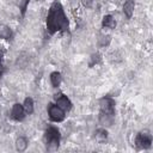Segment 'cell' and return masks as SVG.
I'll list each match as a JSON object with an SVG mask.
<instances>
[{"label":"cell","mask_w":153,"mask_h":153,"mask_svg":"<svg viewBox=\"0 0 153 153\" xmlns=\"http://www.w3.org/2000/svg\"><path fill=\"white\" fill-rule=\"evenodd\" d=\"M61 81H62V76H61L60 72H53L50 74V82H51L53 87H59Z\"/></svg>","instance_id":"4fadbf2b"},{"label":"cell","mask_w":153,"mask_h":153,"mask_svg":"<svg viewBox=\"0 0 153 153\" xmlns=\"http://www.w3.org/2000/svg\"><path fill=\"white\" fill-rule=\"evenodd\" d=\"M55 99H56V105L60 106L65 112L66 111H69L72 109V102L69 100V98L67 96L60 93V94H56Z\"/></svg>","instance_id":"8992f818"},{"label":"cell","mask_w":153,"mask_h":153,"mask_svg":"<svg viewBox=\"0 0 153 153\" xmlns=\"http://www.w3.org/2000/svg\"><path fill=\"white\" fill-rule=\"evenodd\" d=\"M94 0H81V2H82V5L84 6H86V7H91V5H92V2H93Z\"/></svg>","instance_id":"d6986e66"},{"label":"cell","mask_w":153,"mask_h":153,"mask_svg":"<svg viewBox=\"0 0 153 153\" xmlns=\"http://www.w3.org/2000/svg\"><path fill=\"white\" fill-rule=\"evenodd\" d=\"M27 4H29V0H19L18 1V6L22 11V14L24 16L25 14V11H26V7H27Z\"/></svg>","instance_id":"2e32d148"},{"label":"cell","mask_w":153,"mask_h":153,"mask_svg":"<svg viewBox=\"0 0 153 153\" xmlns=\"http://www.w3.org/2000/svg\"><path fill=\"white\" fill-rule=\"evenodd\" d=\"M23 108L25 110V114L31 115L33 112V100H32V98H30V97L25 98V100L23 103Z\"/></svg>","instance_id":"5bb4252c"},{"label":"cell","mask_w":153,"mask_h":153,"mask_svg":"<svg viewBox=\"0 0 153 153\" xmlns=\"http://www.w3.org/2000/svg\"><path fill=\"white\" fill-rule=\"evenodd\" d=\"M12 37V30L5 24H0V38L10 39Z\"/></svg>","instance_id":"7c38bea8"},{"label":"cell","mask_w":153,"mask_h":153,"mask_svg":"<svg viewBox=\"0 0 153 153\" xmlns=\"http://www.w3.org/2000/svg\"><path fill=\"white\" fill-rule=\"evenodd\" d=\"M99 122L103 126H111L114 122V116L105 115V114H99Z\"/></svg>","instance_id":"9a60e30c"},{"label":"cell","mask_w":153,"mask_h":153,"mask_svg":"<svg viewBox=\"0 0 153 153\" xmlns=\"http://www.w3.org/2000/svg\"><path fill=\"white\" fill-rule=\"evenodd\" d=\"M11 117L14 121H23L24 120V117H25V110L23 108V104H19V103L13 104L12 110H11Z\"/></svg>","instance_id":"52a82bcc"},{"label":"cell","mask_w":153,"mask_h":153,"mask_svg":"<svg viewBox=\"0 0 153 153\" xmlns=\"http://www.w3.org/2000/svg\"><path fill=\"white\" fill-rule=\"evenodd\" d=\"M135 145L141 149H148L152 146V135L148 131H140L135 137Z\"/></svg>","instance_id":"277c9868"},{"label":"cell","mask_w":153,"mask_h":153,"mask_svg":"<svg viewBox=\"0 0 153 153\" xmlns=\"http://www.w3.org/2000/svg\"><path fill=\"white\" fill-rule=\"evenodd\" d=\"M48 115H49L50 120L54 122H61L66 117L65 111L60 106H57L56 104H49L48 105Z\"/></svg>","instance_id":"5b68a950"},{"label":"cell","mask_w":153,"mask_h":153,"mask_svg":"<svg viewBox=\"0 0 153 153\" xmlns=\"http://www.w3.org/2000/svg\"><path fill=\"white\" fill-rule=\"evenodd\" d=\"M102 26L103 27H106V29H115L116 27V20L110 14H106L103 17L102 19Z\"/></svg>","instance_id":"9c48e42d"},{"label":"cell","mask_w":153,"mask_h":153,"mask_svg":"<svg viewBox=\"0 0 153 153\" xmlns=\"http://www.w3.org/2000/svg\"><path fill=\"white\" fill-rule=\"evenodd\" d=\"M134 8H135L134 0H127L123 4V13L127 16V18H131V16L134 13Z\"/></svg>","instance_id":"ba28073f"},{"label":"cell","mask_w":153,"mask_h":153,"mask_svg":"<svg viewBox=\"0 0 153 153\" xmlns=\"http://www.w3.org/2000/svg\"><path fill=\"white\" fill-rule=\"evenodd\" d=\"M100 61V55L99 54H93L92 56H91V60H90V67H93L94 65H97L98 62Z\"/></svg>","instance_id":"e0dca14e"},{"label":"cell","mask_w":153,"mask_h":153,"mask_svg":"<svg viewBox=\"0 0 153 153\" xmlns=\"http://www.w3.org/2000/svg\"><path fill=\"white\" fill-rule=\"evenodd\" d=\"M99 109L100 114L115 116V100L110 97H103L99 100Z\"/></svg>","instance_id":"3957f363"},{"label":"cell","mask_w":153,"mask_h":153,"mask_svg":"<svg viewBox=\"0 0 153 153\" xmlns=\"http://www.w3.org/2000/svg\"><path fill=\"white\" fill-rule=\"evenodd\" d=\"M94 139L99 142V143H103L108 140V131L105 128H99L94 131Z\"/></svg>","instance_id":"30bf717a"},{"label":"cell","mask_w":153,"mask_h":153,"mask_svg":"<svg viewBox=\"0 0 153 153\" xmlns=\"http://www.w3.org/2000/svg\"><path fill=\"white\" fill-rule=\"evenodd\" d=\"M2 57H4V50L0 48V76L4 72V67H2Z\"/></svg>","instance_id":"ac0fdd59"},{"label":"cell","mask_w":153,"mask_h":153,"mask_svg":"<svg viewBox=\"0 0 153 153\" xmlns=\"http://www.w3.org/2000/svg\"><path fill=\"white\" fill-rule=\"evenodd\" d=\"M60 140H61V134L60 130L56 127H49L47 128L44 133V141L48 151H55L60 146Z\"/></svg>","instance_id":"7a4b0ae2"},{"label":"cell","mask_w":153,"mask_h":153,"mask_svg":"<svg viewBox=\"0 0 153 153\" xmlns=\"http://www.w3.org/2000/svg\"><path fill=\"white\" fill-rule=\"evenodd\" d=\"M47 30L50 33H55L57 31H67L69 27L68 19L65 14L63 7L59 1L51 4L48 16H47Z\"/></svg>","instance_id":"6da1fadb"},{"label":"cell","mask_w":153,"mask_h":153,"mask_svg":"<svg viewBox=\"0 0 153 153\" xmlns=\"http://www.w3.org/2000/svg\"><path fill=\"white\" fill-rule=\"evenodd\" d=\"M27 145H29V141L25 136H19L16 140V149L18 152H24L27 148Z\"/></svg>","instance_id":"8fae6325"}]
</instances>
